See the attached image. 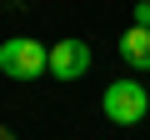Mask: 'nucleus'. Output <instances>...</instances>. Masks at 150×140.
I'll return each mask as SVG.
<instances>
[{"instance_id":"f03ea898","label":"nucleus","mask_w":150,"mask_h":140,"mask_svg":"<svg viewBox=\"0 0 150 140\" xmlns=\"http://www.w3.org/2000/svg\"><path fill=\"white\" fill-rule=\"evenodd\" d=\"M100 110H105V120H110V125H140V120H145V110H150V95H145V85H140V80H115V85H105Z\"/></svg>"},{"instance_id":"20e7f679","label":"nucleus","mask_w":150,"mask_h":140,"mask_svg":"<svg viewBox=\"0 0 150 140\" xmlns=\"http://www.w3.org/2000/svg\"><path fill=\"white\" fill-rule=\"evenodd\" d=\"M120 60H125L130 70H150V30L130 25V30L120 35Z\"/></svg>"},{"instance_id":"39448f33","label":"nucleus","mask_w":150,"mask_h":140,"mask_svg":"<svg viewBox=\"0 0 150 140\" xmlns=\"http://www.w3.org/2000/svg\"><path fill=\"white\" fill-rule=\"evenodd\" d=\"M135 25H140V30H150V0H140V5H135Z\"/></svg>"},{"instance_id":"7ed1b4c3","label":"nucleus","mask_w":150,"mask_h":140,"mask_svg":"<svg viewBox=\"0 0 150 140\" xmlns=\"http://www.w3.org/2000/svg\"><path fill=\"white\" fill-rule=\"evenodd\" d=\"M50 75H55V80H80V75H90V45H85V40H55V45H50Z\"/></svg>"},{"instance_id":"f257e3e1","label":"nucleus","mask_w":150,"mask_h":140,"mask_svg":"<svg viewBox=\"0 0 150 140\" xmlns=\"http://www.w3.org/2000/svg\"><path fill=\"white\" fill-rule=\"evenodd\" d=\"M0 70H5L10 80H40L45 70H50V50L30 35H15L0 45Z\"/></svg>"}]
</instances>
